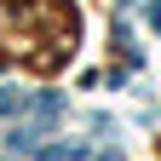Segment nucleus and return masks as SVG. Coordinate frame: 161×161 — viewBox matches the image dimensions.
<instances>
[{"mask_svg":"<svg viewBox=\"0 0 161 161\" xmlns=\"http://www.w3.org/2000/svg\"><path fill=\"white\" fill-rule=\"evenodd\" d=\"M35 138H40L35 127H12V138H6V144H12V150H35Z\"/></svg>","mask_w":161,"mask_h":161,"instance_id":"1","label":"nucleus"},{"mask_svg":"<svg viewBox=\"0 0 161 161\" xmlns=\"http://www.w3.org/2000/svg\"><path fill=\"white\" fill-rule=\"evenodd\" d=\"M40 161H80V150H58V144H46V150H40Z\"/></svg>","mask_w":161,"mask_h":161,"instance_id":"2","label":"nucleus"},{"mask_svg":"<svg viewBox=\"0 0 161 161\" xmlns=\"http://www.w3.org/2000/svg\"><path fill=\"white\" fill-rule=\"evenodd\" d=\"M6 109H23V92H12V86L0 92V115H6Z\"/></svg>","mask_w":161,"mask_h":161,"instance_id":"3","label":"nucleus"},{"mask_svg":"<svg viewBox=\"0 0 161 161\" xmlns=\"http://www.w3.org/2000/svg\"><path fill=\"white\" fill-rule=\"evenodd\" d=\"M150 23H155V29H161V6H150Z\"/></svg>","mask_w":161,"mask_h":161,"instance_id":"4","label":"nucleus"}]
</instances>
